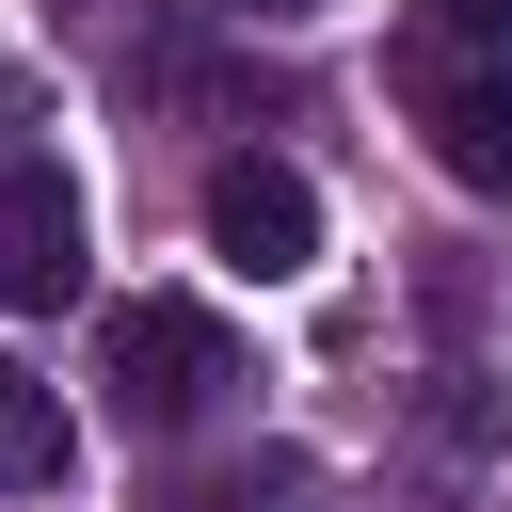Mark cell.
Wrapping results in <instances>:
<instances>
[{
	"label": "cell",
	"instance_id": "1",
	"mask_svg": "<svg viewBox=\"0 0 512 512\" xmlns=\"http://www.w3.org/2000/svg\"><path fill=\"white\" fill-rule=\"evenodd\" d=\"M96 384H112L128 432H208V416L240 400V336H224L192 288H144V304H112V336H96Z\"/></svg>",
	"mask_w": 512,
	"mask_h": 512
},
{
	"label": "cell",
	"instance_id": "2",
	"mask_svg": "<svg viewBox=\"0 0 512 512\" xmlns=\"http://www.w3.org/2000/svg\"><path fill=\"white\" fill-rule=\"evenodd\" d=\"M400 80H416L432 160H448L464 192H512V64H496V48H464V32H416V48H400Z\"/></svg>",
	"mask_w": 512,
	"mask_h": 512
},
{
	"label": "cell",
	"instance_id": "3",
	"mask_svg": "<svg viewBox=\"0 0 512 512\" xmlns=\"http://www.w3.org/2000/svg\"><path fill=\"white\" fill-rule=\"evenodd\" d=\"M208 256L256 272V288H288V272L320 256V192H304L288 160H208Z\"/></svg>",
	"mask_w": 512,
	"mask_h": 512
},
{
	"label": "cell",
	"instance_id": "4",
	"mask_svg": "<svg viewBox=\"0 0 512 512\" xmlns=\"http://www.w3.org/2000/svg\"><path fill=\"white\" fill-rule=\"evenodd\" d=\"M0 288H16V320H64L80 304V192H64L48 144L0 176Z\"/></svg>",
	"mask_w": 512,
	"mask_h": 512
},
{
	"label": "cell",
	"instance_id": "5",
	"mask_svg": "<svg viewBox=\"0 0 512 512\" xmlns=\"http://www.w3.org/2000/svg\"><path fill=\"white\" fill-rule=\"evenodd\" d=\"M0 464H16V496L64 480V400H48V384H0Z\"/></svg>",
	"mask_w": 512,
	"mask_h": 512
},
{
	"label": "cell",
	"instance_id": "6",
	"mask_svg": "<svg viewBox=\"0 0 512 512\" xmlns=\"http://www.w3.org/2000/svg\"><path fill=\"white\" fill-rule=\"evenodd\" d=\"M224 512H336V480H320V464H288V448H256V464L224 480Z\"/></svg>",
	"mask_w": 512,
	"mask_h": 512
},
{
	"label": "cell",
	"instance_id": "7",
	"mask_svg": "<svg viewBox=\"0 0 512 512\" xmlns=\"http://www.w3.org/2000/svg\"><path fill=\"white\" fill-rule=\"evenodd\" d=\"M416 32H464L480 48V32H512V0H416Z\"/></svg>",
	"mask_w": 512,
	"mask_h": 512
},
{
	"label": "cell",
	"instance_id": "8",
	"mask_svg": "<svg viewBox=\"0 0 512 512\" xmlns=\"http://www.w3.org/2000/svg\"><path fill=\"white\" fill-rule=\"evenodd\" d=\"M240 16H320V0H240Z\"/></svg>",
	"mask_w": 512,
	"mask_h": 512
}]
</instances>
